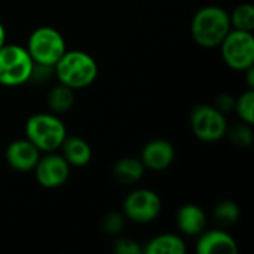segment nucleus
Returning a JSON list of instances; mask_svg holds the SVG:
<instances>
[{
	"label": "nucleus",
	"instance_id": "1",
	"mask_svg": "<svg viewBox=\"0 0 254 254\" xmlns=\"http://www.w3.org/2000/svg\"><path fill=\"white\" fill-rule=\"evenodd\" d=\"M229 13L219 6L199 9L190 22V34L195 43L202 48H217L231 31Z\"/></svg>",
	"mask_w": 254,
	"mask_h": 254
},
{
	"label": "nucleus",
	"instance_id": "2",
	"mask_svg": "<svg viewBox=\"0 0 254 254\" xmlns=\"http://www.w3.org/2000/svg\"><path fill=\"white\" fill-rule=\"evenodd\" d=\"M52 70L58 82L71 89L86 88L98 76L97 61L83 51H65Z\"/></svg>",
	"mask_w": 254,
	"mask_h": 254
},
{
	"label": "nucleus",
	"instance_id": "3",
	"mask_svg": "<svg viewBox=\"0 0 254 254\" xmlns=\"http://www.w3.org/2000/svg\"><path fill=\"white\" fill-rule=\"evenodd\" d=\"M65 137V125L52 113H36L25 122V138L40 152H55L61 147Z\"/></svg>",
	"mask_w": 254,
	"mask_h": 254
},
{
	"label": "nucleus",
	"instance_id": "4",
	"mask_svg": "<svg viewBox=\"0 0 254 254\" xmlns=\"http://www.w3.org/2000/svg\"><path fill=\"white\" fill-rule=\"evenodd\" d=\"M25 49L34 64L48 67H54L67 51L63 34L57 28L48 25L37 27L30 34Z\"/></svg>",
	"mask_w": 254,
	"mask_h": 254
},
{
	"label": "nucleus",
	"instance_id": "5",
	"mask_svg": "<svg viewBox=\"0 0 254 254\" xmlns=\"http://www.w3.org/2000/svg\"><path fill=\"white\" fill-rule=\"evenodd\" d=\"M34 63L25 48L18 45H3L0 48V83L18 86L31 79Z\"/></svg>",
	"mask_w": 254,
	"mask_h": 254
},
{
	"label": "nucleus",
	"instance_id": "6",
	"mask_svg": "<svg viewBox=\"0 0 254 254\" xmlns=\"http://www.w3.org/2000/svg\"><path fill=\"white\" fill-rule=\"evenodd\" d=\"M222 58L228 67L237 71H244L254 65V36L250 31L234 30L219 45Z\"/></svg>",
	"mask_w": 254,
	"mask_h": 254
},
{
	"label": "nucleus",
	"instance_id": "7",
	"mask_svg": "<svg viewBox=\"0 0 254 254\" xmlns=\"http://www.w3.org/2000/svg\"><path fill=\"white\" fill-rule=\"evenodd\" d=\"M190 128L196 138L214 143L225 137L228 122L225 113L210 104H199L190 112Z\"/></svg>",
	"mask_w": 254,
	"mask_h": 254
},
{
	"label": "nucleus",
	"instance_id": "8",
	"mask_svg": "<svg viewBox=\"0 0 254 254\" xmlns=\"http://www.w3.org/2000/svg\"><path fill=\"white\" fill-rule=\"evenodd\" d=\"M124 216L135 223L153 222L162 210V201L159 195L150 189H135L124 199Z\"/></svg>",
	"mask_w": 254,
	"mask_h": 254
},
{
	"label": "nucleus",
	"instance_id": "9",
	"mask_svg": "<svg viewBox=\"0 0 254 254\" xmlns=\"http://www.w3.org/2000/svg\"><path fill=\"white\" fill-rule=\"evenodd\" d=\"M33 171L37 183L42 188L57 189L67 182L70 176V165L63 155L51 153L43 158H39Z\"/></svg>",
	"mask_w": 254,
	"mask_h": 254
},
{
	"label": "nucleus",
	"instance_id": "10",
	"mask_svg": "<svg viewBox=\"0 0 254 254\" xmlns=\"http://www.w3.org/2000/svg\"><path fill=\"white\" fill-rule=\"evenodd\" d=\"M4 158L10 168L21 173H27L33 171V168L36 167L40 158V150L27 138L15 140L6 147Z\"/></svg>",
	"mask_w": 254,
	"mask_h": 254
},
{
	"label": "nucleus",
	"instance_id": "11",
	"mask_svg": "<svg viewBox=\"0 0 254 254\" xmlns=\"http://www.w3.org/2000/svg\"><path fill=\"white\" fill-rule=\"evenodd\" d=\"M176 158L174 146L162 138H156L149 141L140 155V161L143 162L144 168L152 171H162L167 170Z\"/></svg>",
	"mask_w": 254,
	"mask_h": 254
},
{
	"label": "nucleus",
	"instance_id": "12",
	"mask_svg": "<svg viewBox=\"0 0 254 254\" xmlns=\"http://www.w3.org/2000/svg\"><path fill=\"white\" fill-rule=\"evenodd\" d=\"M196 252L199 254H237L238 246L229 234L213 229L199 234Z\"/></svg>",
	"mask_w": 254,
	"mask_h": 254
},
{
	"label": "nucleus",
	"instance_id": "13",
	"mask_svg": "<svg viewBox=\"0 0 254 254\" xmlns=\"http://www.w3.org/2000/svg\"><path fill=\"white\" fill-rule=\"evenodd\" d=\"M177 228L182 234L188 237H198L205 231L207 216L199 205L185 204L179 208L176 216Z\"/></svg>",
	"mask_w": 254,
	"mask_h": 254
},
{
	"label": "nucleus",
	"instance_id": "14",
	"mask_svg": "<svg viewBox=\"0 0 254 254\" xmlns=\"http://www.w3.org/2000/svg\"><path fill=\"white\" fill-rule=\"evenodd\" d=\"M60 149H63V156L68 162V165L85 167L91 162L92 149L89 143L83 140L82 137H77V135L65 137Z\"/></svg>",
	"mask_w": 254,
	"mask_h": 254
},
{
	"label": "nucleus",
	"instance_id": "15",
	"mask_svg": "<svg viewBox=\"0 0 254 254\" xmlns=\"http://www.w3.org/2000/svg\"><path fill=\"white\" fill-rule=\"evenodd\" d=\"M144 165L140 158L125 156L113 167V177L122 185H134L144 176Z\"/></svg>",
	"mask_w": 254,
	"mask_h": 254
},
{
	"label": "nucleus",
	"instance_id": "16",
	"mask_svg": "<svg viewBox=\"0 0 254 254\" xmlns=\"http://www.w3.org/2000/svg\"><path fill=\"white\" fill-rule=\"evenodd\" d=\"M186 244L183 240L173 234H162L155 237L147 243V246L143 249V253L146 254H185L186 253Z\"/></svg>",
	"mask_w": 254,
	"mask_h": 254
},
{
	"label": "nucleus",
	"instance_id": "17",
	"mask_svg": "<svg viewBox=\"0 0 254 254\" xmlns=\"http://www.w3.org/2000/svg\"><path fill=\"white\" fill-rule=\"evenodd\" d=\"M74 103V89L64 83L55 85L48 92V107L54 113H64L71 109Z\"/></svg>",
	"mask_w": 254,
	"mask_h": 254
},
{
	"label": "nucleus",
	"instance_id": "18",
	"mask_svg": "<svg viewBox=\"0 0 254 254\" xmlns=\"http://www.w3.org/2000/svg\"><path fill=\"white\" fill-rule=\"evenodd\" d=\"M231 19V27L234 30H241V31H250L254 30V7L252 3H243L238 4L232 13L229 15Z\"/></svg>",
	"mask_w": 254,
	"mask_h": 254
},
{
	"label": "nucleus",
	"instance_id": "19",
	"mask_svg": "<svg viewBox=\"0 0 254 254\" xmlns=\"http://www.w3.org/2000/svg\"><path fill=\"white\" fill-rule=\"evenodd\" d=\"M213 217L219 225L223 226L235 225L240 219V207L234 201H222L214 207Z\"/></svg>",
	"mask_w": 254,
	"mask_h": 254
},
{
	"label": "nucleus",
	"instance_id": "20",
	"mask_svg": "<svg viewBox=\"0 0 254 254\" xmlns=\"http://www.w3.org/2000/svg\"><path fill=\"white\" fill-rule=\"evenodd\" d=\"M225 135H228V138H229L237 147H241V149H247V147H250L252 143H253L252 125H249V124H246V122L235 124V125H232L231 128L228 127Z\"/></svg>",
	"mask_w": 254,
	"mask_h": 254
},
{
	"label": "nucleus",
	"instance_id": "21",
	"mask_svg": "<svg viewBox=\"0 0 254 254\" xmlns=\"http://www.w3.org/2000/svg\"><path fill=\"white\" fill-rule=\"evenodd\" d=\"M235 112L241 122H246L249 125L254 124V91L249 88L244 94H241L238 98H235Z\"/></svg>",
	"mask_w": 254,
	"mask_h": 254
},
{
	"label": "nucleus",
	"instance_id": "22",
	"mask_svg": "<svg viewBox=\"0 0 254 254\" xmlns=\"http://www.w3.org/2000/svg\"><path fill=\"white\" fill-rule=\"evenodd\" d=\"M125 220H127V217L124 214L112 211V213L104 216V219H103V229L109 235H118L125 228Z\"/></svg>",
	"mask_w": 254,
	"mask_h": 254
},
{
	"label": "nucleus",
	"instance_id": "23",
	"mask_svg": "<svg viewBox=\"0 0 254 254\" xmlns=\"http://www.w3.org/2000/svg\"><path fill=\"white\" fill-rule=\"evenodd\" d=\"M113 252L118 254H143V249L138 246L137 241L124 237V238H119L115 243Z\"/></svg>",
	"mask_w": 254,
	"mask_h": 254
},
{
	"label": "nucleus",
	"instance_id": "24",
	"mask_svg": "<svg viewBox=\"0 0 254 254\" xmlns=\"http://www.w3.org/2000/svg\"><path fill=\"white\" fill-rule=\"evenodd\" d=\"M214 107L219 109L222 113H228V112H231L235 107V98L232 95H229V94H220L216 98Z\"/></svg>",
	"mask_w": 254,
	"mask_h": 254
},
{
	"label": "nucleus",
	"instance_id": "25",
	"mask_svg": "<svg viewBox=\"0 0 254 254\" xmlns=\"http://www.w3.org/2000/svg\"><path fill=\"white\" fill-rule=\"evenodd\" d=\"M244 73H246V79H247V85H249V88H254V65L252 67H249L247 70H244Z\"/></svg>",
	"mask_w": 254,
	"mask_h": 254
},
{
	"label": "nucleus",
	"instance_id": "26",
	"mask_svg": "<svg viewBox=\"0 0 254 254\" xmlns=\"http://www.w3.org/2000/svg\"><path fill=\"white\" fill-rule=\"evenodd\" d=\"M6 43V30L3 27V24L0 22V48Z\"/></svg>",
	"mask_w": 254,
	"mask_h": 254
},
{
	"label": "nucleus",
	"instance_id": "27",
	"mask_svg": "<svg viewBox=\"0 0 254 254\" xmlns=\"http://www.w3.org/2000/svg\"><path fill=\"white\" fill-rule=\"evenodd\" d=\"M0 86H1V83H0Z\"/></svg>",
	"mask_w": 254,
	"mask_h": 254
}]
</instances>
